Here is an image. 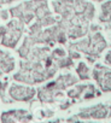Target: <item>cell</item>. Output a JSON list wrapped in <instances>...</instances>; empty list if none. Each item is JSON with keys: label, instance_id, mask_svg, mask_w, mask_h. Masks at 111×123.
I'll return each instance as SVG.
<instances>
[{"label": "cell", "instance_id": "cell-3", "mask_svg": "<svg viewBox=\"0 0 111 123\" xmlns=\"http://www.w3.org/2000/svg\"><path fill=\"white\" fill-rule=\"evenodd\" d=\"M103 12H104V15L101 16V21L103 22L111 21V1L103 6Z\"/></svg>", "mask_w": 111, "mask_h": 123}, {"label": "cell", "instance_id": "cell-1", "mask_svg": "<svg viewBox=\"0 0 111 123\" xmlns=\"http://www.w3.org/2000/svg\"><path fill=\"white\" fill-rule=\"evenodd\" d=\"M11 94L16 99H28L34 94L33 89H29L27 87H21V86H13L11 88Z\"/></svg>", "mask_w": 111, "mask_h": 123}, {"label": "cell", "instance_id": "cell-7", "mask_svg": "<svg viewBox=\"0 0 111 123\" xmlns=\"http://www.w3.org/2000/svg\"><path fill=\"white\" fill-rule=\"evenodd\" d=\"M3 3H4V1H3V0H0V5H1V4H3Z\"/></svg>", "mask_w": 111, "mask_h": 123}, {"label": "cell", "instance_id": "cell-2", "mask_svg": "<svg viewBox=\"0 0 111 123\" xmlns=\"http://www.w3.org/2000/svg\"><path fill=\"white\" fill-rule=\"evenodd\" d=\"M0 68L3 71H11L13 69V60L11 57H9L7 54H5L4 52L0 53Z\"/></svg>", "mask_w": 111, "mask_h": 123}, {"label": "cell", "instance_id": "cell-4", "mask_svg": "<svg viewBox=\"0 0 111 123\" xmlns=\"http://www.w3.org/2000/svg\"><path fill=\"white\" fill-rule=\"evenodd\" d=\"M77 73H79V75L81 76V79H88V76H87L88 68L86 67L85 63H80V65H79V68H77Z\"/></svg>", "mask_w": 111, "mask_h": 123}, {"label": "cell", "instance_id": "cell-5", "mask_svg": "<svg viewBox=\"0 0 111 123\" xmlns=\"http://www.w3.org/2000/svg\"><path fill=\"white\" fill-rule=\"evenodd\" d=\"M106 62L111 64V52H109V53H107V55H106Z\"/></svg>", "mask_w": 111, "mask_h": 123}, {"label": "cell", "instance_id": "cell-6", "mask_svg": "<svg viewBox=\"0 0 111 123\" xmlns=\"http://www.w3.org/2000/svg\"><path fill=\"white\" fill-rule=\"evenodd\" d=\"M3 33H5V28H3V27H0V35H1Z\"/></svg>", "mask_w": 111, "mask_h": 123}]
</instances>
